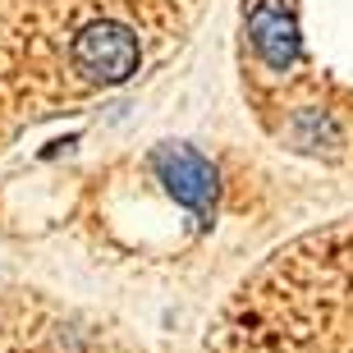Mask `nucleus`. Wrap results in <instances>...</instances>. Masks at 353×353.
I'll return each mask as SVG.
<instances>
[{
	"mask_svg": "<svg viewBox=\"0 0 353 353\" xmlns=\"http://www.w3.org/2000/svg\"><path fill=\"white\" fill-rule=\"evenodd\" d=\"M74 69L92 83H124L138 74V41L119 23H92L74 37Z\"/></svg>",
	"mask_w": 353,
	"mask_h": 353,
	"instance_id": "f03ea898",
	"label": "nucleus"
},
{
	"mask_svg": "<svg viewBox=\"0 0 353 353\" xmlns=\"http://www.w3.org/2000/svg\"><path fill=\"white\" fill-rule=\"evenodd\" d=\"M207 353H353V221L271 252L225 303Z\"/></svg>",
	"mask_w": 353,
	"mask_h": 353,
	"instance_id": "f257e3e1",
	"label": "nucleus"
},
{
	"mask_svg": "<svg viewBox=\"0 0 353 353\" xmlns=\"http://www.w3.org/2000/svg\"><path fill=\"white\" fill-rule=\"evenodd\" d=\"M248 37L271 69H285L299 55V28H294V19H289V10L280 0H262L248 14Z\"/></svg>",
	"mask_w": 353,
	"mask_h": 353,
	"instance_id": "20e7f679",
	"label": "nucleus"
},
{
	"mask_svg": "<svg viewBox=\"0 0 353 353\" xmlns=\"http://www.w3.org/2000/svg\"><path fill=\"white\" fill-rule=\"evenodd\" d=\"M157 170H161V179H165V188L179 197L183 207H193V211H202L211 202V193H216V170L197 157L193 147H174V143L161 147L157 152Z\"/></svg>",
	"mask_w": 353,
	"mask_h": 353,
	"instance_id": "7ed1b4c3",
	"label": "nucleus"
}]
</instances>
